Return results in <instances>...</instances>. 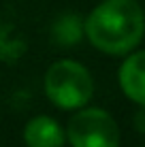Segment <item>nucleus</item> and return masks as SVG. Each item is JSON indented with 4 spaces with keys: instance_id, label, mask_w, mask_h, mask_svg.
Segmentation results:
<instances>
[{
    "instance_id": "5",
    "label": "nucleus",
    "mask_w": 145,
    "mask_h": 147,
    "mask_svg": "<svg viewBox=\"0 0 145 147\" xmlns=\"http://www.w3.org/2000/svg\"><path fill=\"white\" fill-rule=\"evenodd\" d=\"M64 130L53 117L38 115L30 119L28 126L24 128V141L28 147H62L64 145Z\"/></svg>"
},
{
    "instance_id": "4",
    "label": "nucleus",
    "mask_w": 145,
    "mask_h": 147,
    "mask_svg": "<svg viewBox=\"0 0 145 147\" xmlns=\"http://www.w3.org/2000/svg\"><path fill=\"white\" fill-rule=\"evenodd\" d=\"M119 85L124 94L145 107V51L132 53L119 68Z\"/></svg>"
},
{
    "instance_id": "1",
    "label": "nucleus",
    "mask_w": 145,
    "mask_h": 147,
    "mask_svg": "<svg viewBox=\"0 0 145 147\" xmlns=\"http://www.w3.org/2000/svg\"><path fill=\"white\" fill-rule=\"evenodd\" d=\"M145 32V15L137 0H105L86 19V36L111 55L128 53Z\"/></svg>"
},
{
    "instance_id": "3",
    "label": "nucleus",
    "mask_w": 145,
    "mask_h": 147,
    "mask_svg": "<svg viewBox=\"0 0 145 147\" xmlns=\"http://www.w3.org/2000/svg\"><path fill=\"white\" fill-rule=\"evenodd\" d=\"M66 139L73 147H117L119 128L103 109H83L68 121Z\"/></svg>"
},
{
    "instance_id": "2",
    "label": "nucleus",
    "mask_w": 145,
    "mask_h": 147,
    "mask_svg": "<svg viewBox=\"0 0 145 147\" xmlns=\"http://www.w3.org/2000/svg\"><path fill=\"white\" fill-rule=\"evenodd\" d=\"M45 92L60 109H79L92 98L94 81L83 64L60 60L45 75Z\"/></svg>"
},
{
    "instance_id": "6",
    "label": "nucleus",
    "mask_w": 145,
    "mask_h": 147,
    "mask_svg": "<svg viewBox=\"0 0 145 147\" xmlns=\"http://www.w3.org/2000/svg\"><path fill=\"white\" fill-rule=\"evenodd\" d=\"M53 40L58 45H75L79 38H81V24L75 15H68V17H60L53 26Z\"/></svg>"
}]
</instances>
